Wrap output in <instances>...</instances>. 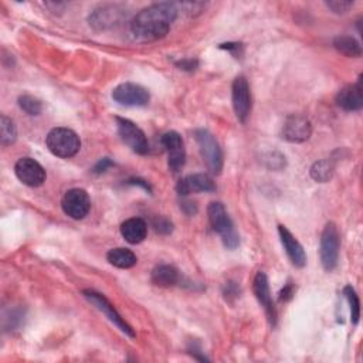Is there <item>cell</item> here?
Returning <instances> with one entry per match:
<instances>
[{
  "instance_id": "12",
  "label": "cell",
  "mask_w": 363,
  "mask_h": 363,
  "mask_svg": "<svg viewBox=\"0 0 363 363\" xmlns=\"http://www.w3.org/2000/svg\"><path fill=\"white\" fill-rule=\"evenodd\" d=\"M14 173L17 179L30 187H38L45 182V170L44 167L31 157H21L16 162Z\"/></svg>"
},
{
  "instance_id": "1",
  "label": "cell",
  "mask_w": 363,
  "mask_h": 363,
  "mask_svg": "<svg viewBox=\"0 0 363 363\" xmlns=\"http://www.w3.org/2000/svg\"><path fill=\"white\" fill-rule=\"evenodd\" d=\"M176 3H155L140 10L130 21V35L135 41L150 43L163 38L177 17Z\"/></svg>"
},
{
  "instance_id": "16",
  "label": "cell",
  "mask_w": 363,
  "mask_h": 363,
  "mask_svg": "<svg viewBox=\"0 0 363 363\" xmlns=\"http://www.w3.org/2000/svg\"><path fill=\"white\" fill-rule=\"evenodd\" d=\"M176 190L180 196H187V194L200 193V191H214L216 184L208 174L194 173L179 180Z\"/></svg>"
},
{
  "instance_id": "31",
  "label": "cell",
  "mask_w": 363,
  "mask_h": 363,
  "mask_svg": "<svg viewBox=\"0 0 363 363\" xmlns=\"http://www.w3.org/2000/svg\"><path fill=\"white\" fill-rule=\"evenodd\" d=\"M238 286L234 284V282H228L227 285H225V289H224V296H225V299H230L231 296L233 298H237L238 296Z\"/></svg>"
},
{
  "instance_id": "32",
  "label": "cell",
  "mask_w": 363,
  "mask_h": 363,
  "mask_svg": "<svg viewBox=\"0 0 363 363\" xmlns=\"http://www.w3.org/2000/svg\"><path fill=\"white\" fill-rule=\"evenodd\" d=\"M220 48H225V50L234 52V55L237 57V55H240V50L242 48V45L240 43H228V44H221Z\"/></svg>"
},
{
  "instance_id": "21",
  "label": "cell",
  "mask_w": 363,
  "mask_h": 363,
  "mask_svg": "<svg viewBox=\"0 0 363 363\" xmlns=\"http://www.w3.org/2000/svg\"><path fill=\"white\" fill-rule=\"evenodd\" d=\"M106 259H108L109 264H112L113 267L122 268V269L132 268V267L136 265V262H138L136 255H135L130 250L122 248V247L109 250L108 254H106Z\"/></svg>"
},
{
  "instance_id": "13",
  "label": "cell",
  "mask_w": 363,
  "mask_h": 363,
  "mask_svg": "<svg viewBox=\"0 0 363 363\" xmlns=\"http://www.w3.org/2000/svg\"><path fill=\"white\" fill-rule=\"evenodd\" d=\"M252 291H254L257 301L265 311V315H267L269 323L274 326L277 323V309H275L271 292H269V284H268V278H267L265 272L259 271L255 274L254 281H252Z\"/></svg>"
},
{
  "instance_id": "6",
  "label": "cell",
  "mask_w": 363,
  "mask_h": 363,
  "mask_svg": "<svg viewBox=\"0 0 363 363\" xmlns=\"http://www.w3.org/2000/svg\"><path fill=\"white\" fill-rule=\"evenodd\" d=\"M112 99L123 106H145L149 104L150 95L146 88L138 84L123 82L113 88Z\"/></svg>"
},
{
  "instance_id": "17",
  "label": "cell",
  "mask_w": 363,
  "mask_h": 363,
  "mask_svg": "<svg viewBox=\"0 0 363 363\" xmlns=\"http://www.w3.org/2000/svg\"><path fill=\"white\" fill-rule=\"evenodd\" d=\"M278 234L282 242V247L288 255V258L291 259V262L298 267L302 268L306 264V254L303 247L299 244V241L292 235V233L285 227V225H278Z\"/></svg>"
},
{
  "instance_id": "27",
  "label": "cell",
  "mask_w": 363,
  "mask_h": 363,
  "mask_svg": "<svg viewBox=\"0 0 363 363\" xmlns=\"http://www.w3.org/2000/svg\"><path fill=\"white\" fill-rule=\"evenodd\" d=\"M153 225H155V230H156L157 233H160V234H169V233H172V230H173L172 221H170L169 218H166V217H157V218H155Z\"/></svg>"
},
{
  "instance_id": "24",
  "label": "cell",
  "mask_w": 363,
  "mask_h": 363,
  "mask_svg": "<svg viewBox=\"0 0 363 363\" xmlns=\"http://www.w3.org/2000/svg\"><path fill=\"white\" fill-rule=\"evenodd\" d=\"M17 130L14 126V122L7 118L6 115H1L0 118V142L3 146H9L16 142Z\"/></svg>"
},
{
  "instance_id": "10",
  "label": "cell",
  "mask_w": 363,
  "mask_h": 363,
  "mask_svg": "<svg viewBox=\"0 0 363 363\" xmlns=\"http://www.w3.org/2000/svg\"><path fill=\"white\" fill-rule=\"evenodd\" d=\"M162 145L167 152V164L173 173H179L186 162V150L182 136L176 130H169L160 138Z\"/></svg>"
},
{
  "instance_id": "23",
  "label": "cell",
  "mask_w": 363,
  "mask_h": 363,
  "mask_svg": "<svg viewBox=\"0 0 363 363\" xmlns=\"http://www.w3.org/2000/svg\"><path fill=\"white\" fill-rule=\"evenodd\" d=\"M335 164L330 159H323L312 164L311 167V177L319 183L329 182V179L333 176Z\"/></svg>"
},
{
  "instance_id": "3",
  "label": "cell",
  "mask_w": 363,
  "mask_h": 363,
  "mask_svg": "<svg viewBox=\"0 0 363 363\" xmlns=\"http://www.w3.org/2000/svg\"><path fill=\"white\" fill-rule=\"evenodd\" d=\"M45 145L54 156L68 159L78 153L81 147V140L72 129L54 128L48 132L45 138Z\"/></svg>"
},
{
  "instance_id": "29",
  "label": "cell",
  "mask_w": 363,
  "mask_h": 363,
  "mask_svg": "<svg viewBox=\"0 0 363 363\" xmlns=\"http://www.w3.org/2000/svg\"><path fill=\"white\" fill-rule=\"evenodd\" d=\"M111 166H113L112 160H111L109 157H102V159L94 166L92 172L96 173V174H99V173H104V172H105L108 167H111Z\"/></svg>"
},
{
  "instance_id": "30",
  "label": "cell",
  "mask_w": 363,
  "mask_h": 363,
  "mask_svg": "<svg viewBox=\"0 0 363 363\" xmlns=\"http://www.w3.org/2000/svg\"><path fill=\"white\" fill-rule=\"evenodd\" d=\"M292 295H294V286H292V284H286L282 288V291L279 292V301L281 302H286V301H289L292 298Z\"/></svg>"
},
{
  "instance_id": "18",
  "label": "cell",
  "mask_w": 363,
  "mask_h": 363,
  "mask_svg": "<svg viewBox=\"0 0 363 363\" xmlns=\"http://www.w3.org/2000/svg\"><path fill=\"white\" fill-rule=\"evenodd\" d=\"M336 104L345 111H360L363 106L362 79L359 78L356 84L342 88L336 95Z\"/></svg>"
},
{
  "instance_id": "20",
  "label": "cell",
  "mask_w": 363,
  "mask_h": 363,
  "mask_svg": "<svg viewBox=\"0 0 363 363\" xmlns=\"http://www.w3.org/2000/svg\"><path fill=\"white\" fill-rule=\"evenodd\" d=\"M179 279H180L179 271L173 265L160 264V265L155 267L152 271V282L162 288L173 286L179 282Z\"/></svg>"
},
{
  "instance_id": "15",
  "label": "cell",
  "mask_w": 363,
  "mask_h": 363,
  "mask_svg": "<svg viewBox=\"0 0 363 363\" xmlns=\"http://www.w3.org/2000/svg\"><path fill=\"white\" fill-rule=\"evenodd\" d=\"M125 17V10L118 6H101L89 16V24L96 30H106L119 26Z\"/></svg>"
},
{
  "instance_id": "11",
  "label": "cell",
  "mask_w": 363,
  "mask_h": 363,
  "mask_svg": "<svg viewBox=\"0 0 363 363\" xmlns=\"http://www.w3.org/2000/svg\"><path fill=\"white\" fill-rule=\"evenodd\" d=\"M231 98L235 116L240 122L244 123L251 112V92L245 77L240 75L234 79L231 88Z\"/></svg>"
},
{
  "instance_id": "9",
  "label": "cell",
  "mask_w": 363,
  "mask_h": 363,
  "mask_svg": "<svg viewBox=\"0 0 363 363\" xmlns=\"http://www.w3.org/2000/svg\"><path fill=\"white\" fill-rule=\"evenodd\" d=\"M61 207L68 217L74 220H81L89 213L91 199L84 189H69L62 196Z\"/></svg>"
},
{
  "instance_id": "25",
  "label": "cell",
  "mask_w": 363,
  "mask_h": 363,
  "mask_svg": "<svg viewBox=\"0 0 363 363\" xmlns=\"http://www.w3.org/2000/svg\"><path fill=\"white\" fill-rule=\"evenodd\" d=\"M343 295L346 296L349 306H350V320L353 325H356L359 322L360 318V301L359 296L356 294V291L352 288V285H346L343 288Z\"/></svg>"
},
{
  "instance_id": "33",
  "label": "cell",
  "mask_w": 363,
  "mask_h": 363,
  "mask_svg": "<svg viewBox=\"0 0 363 363\" xmlns=\"http://www.w3.org/2000/svg\"><path fill=\"white\" fill-rule=\"evenodd\" d=\"M177 65H179L180 68H183V69H189V71H191V69H194V68L197 67V61H196V60H191V58H187V60H182V61H179V62H177Z\"/></svg>"
},
{
  "instance_id": "5",
  "label": "cell",
  "mask_w": 363,
  "mask_h": 363,
  "mask_svg": "<svg viewBox=\"0 0 363 363\" xmlns=\"http://www.w3.org/2000/svg\"><path fill=\"white\" fill-rule=\"evenodd\" d=\"M194 136L208 170L214 174H218L223 169V152L218 142L207 129H197Z\"/></svg>"
},
{
  "instance_id": "26",
  "label": "cell",
  "mask_w": 363,
  "mask_h": 363,
  "mask_svg": "<svg viewBox=\"0 0 363 363\" xmlns=\"http://www.w3.org/2000/svg\"><path fill=\"white\" fill-rule=\"evenodd\" d=\"M18 106L28 115H38L43 111V105L40 99L27 94L18 96Z\"/></svg>"
},
{
  "instance_id": "4",
  "label": "cell",
  "mask_w": 363,
  "mask_h": 363,
  "mask_svg": "<svg viewBox=\"0 0 363 363\" xmlns=\"http://www.w3.org/2000/svg\"><path fill=\"white\" fill-rule=\"evenodd\" d=\"M339 247H340V238L339 231L335 225V223H328L323 227L322 235H320V264L325 271L330 272L336 268L337 259H339Z\"/></svg>"
},
{
  "instance_id": "28",
  "label": "cell",
  "mask_w": 363,
  "mask_h": 363,
  "mask_svg": "<svg viewBox=\"0 0 363 363\" xmlns=\"http://www.w3.org/2000/svg\"><path fill=\"white\" fill-rule=\"evenodd\" d=\"M326 6L333 11V13H346L353 3L352 1H343V0H333V1H326Z\"/></svg>"
},
{
  "instance_id": "19",
  "label": "cell",
  "mask_w": 363,
  "mask_h": 363,
  "mask_svg": "<svg viewBox=\"0 0 363 363\" xmlns=\"http://www.w3.org/2000/svg\"><path fill=\"white\" fill-rule=\"evenodd\" d=\"M121 234L129 244H139L146 238L147 225L145 220L139 217H132L121 224Z\"/></svg>"
},
{
  "instance_id": "8",
  "label": "cell",
  "mask_w": 363,
  "mask_h": 363,
  "mask_svg": "<svg viewBox=\"0 0 363 363\" xmlns=\"http://www.w3.org/2000/svg\"><path fill=\"white\" fill-rule=\"evenodd\" d=\"M116 126L118 133L121 139L138 155H146L149 150L147 139L143 133V130L136 126L132 121L125 118H116Z\"/></svg>"
},
{
  "instance_id": "7",
  "label": "cell",
  "mask_w": 363,
  "mask_h": 363,
  "mask_svg": "<svg viewBox=\"0 0 363 363\" xmlns=\"http://www.w3.org/2000/svg\"><path fill=\"white\" fill-rule=\"evenodd\" d=\"M82 294H84V296H85L92 305H95L96 309H99V311H101L113 325H116L125 335H128V336H130V337H135V332H133L132 326L125 322V319L118 313V311L115 309V306H113L102 294H99V292H96V291H94V289H85V291H82Z\"/></svg>"
},
{
  "instance_id": "22",
  "label": "cell",
  "mask_w": 363,
  "mask_h": 363,
  "mask_svg": "<svg viewBox=\"0 0 363 363\" xmlns=\"http://www.w3.org/2000/svg\"><path fill=\"white\" fill-rule=\"evenodd\" d=\"M333 47L347 55V57H360L362 55V47H360V43L350 37V35H339L333 40Z\"/></svg>"
},
{
  "instance_id": "14",
  "label": "cell",
  "mask_w": 363,
  "mask_h": 363,
  "mask_svg": "<svg viewBox=\"0 0 363 363\" xmlns=\"http://www.w3.org/2000/svg\"><path fill=\"white\" fill-rule=\"evenodd\" d=\"M312 125L308 118L302 115H291L285 119L282 126V138L292 143H301L311 138Z\"/></svg>"
},
{
  "instance_id": "2",
  "label": "cell",
  "mask_w": 363,
  "mask_h": 363,
  "mask_svg": "<svg viewBox=\"0 0 363 363\" xmlns=\"http://www.w3.org/2000/svg\"><path fill=\"white\" fill-rule=\"evenodd\" d=\"M207 216L213 230L220 235L224 247L228 250L237 248L240 244V237L225 207L220 201H213L207 207Z\"/></svg>"
}]
</instances>
